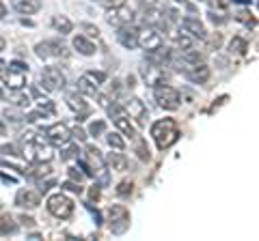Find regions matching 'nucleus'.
I'll return each instance as SVG.
<instances>
[{
	"label": "nucleus",
	"mask_w": 259,
	"mask_h": 241,
	"mask_svg": "<svg viewBox=\"0 0 259 241\" xmlns=\"http://www.w3.org/2000/svg\"><path fill=\"white\" fill-rule=\"evenodd\" d=\"M180 127L173 118H162V120H156V123L151 125V138L156 142V147L160 151L164 149H171L173 144L180 140Z\"/></svg>",
	"instance_id": "f257e3e1"
},
{
	"label": "nucleus",
	"mask_w": 259,
	"mask_h": 241,
	"mask_svg": "<svg viewBox=\"0 0 259 241\" xmlns=\"http://www.w3.org/2000/svg\"><path fill=\"white\" fill-rule=\"evenodd\" d=\"M22 155L26 162H50L54 157L52 149L44 142V138H37L32 132L22 136Z\"/></svg>",
	"instance_id": "f03ea898"
},
{
	"label": "nucleus",
	"mask_w": 259,
	"mask_h": 241,
	"mask_svg": "<svg viewBox=\"0 0 259 241\" xmlns=\"http://www.w3.org/2000/svg\"><path fill=\"white\" fill-rule=\"evenodd\" d=\"M87 162V166L93 170V176H97L100 179V183H104L106 186L108 183V168L106 164H104V155H102V151L93 147V144H89V147L82 151V155H80Z\"/></svg>",
	"instance_id": "7ed1b4c3"
},
{
	"label": "nucleus",
	"mask_w": 259,
	"mask_h": 241,
	"mask_svg": "<svg viewBox=\"0 0 259 241\" xmlns=\"http://www.w3.org/2000/svg\"><path fill=\"white\" fill-rule=\"evenodd\" d=\"M153 97H156L158 106L162 110H177L182 103V97H180V91L168 84H158L153 86Z\"/></svg>",
	"instance_id": "20e7f679"
},
{
	"label": "nucleus",
	"mask_w": 259,
	"mask_h": 241,
	"mask_svg": "<svg viewBox=\"0 0 259 241\" xmlns=\"http://www.w3.org/2000/svg\"><path fill=\"white\" fill-rule=\"evenodd\" d=\"M106 80V74L102 71H89V74L80 76L78 82H76V91L84 97H95L97 91H100V84Z\"/></svg>",
	"instance_id": "39448f33"
},
{
	"label": "nucleus",
	"mask_w": 259,
	"mask_h": 241,
	"mask_svg": "<svg viewBox=\"0 0 259 241\" xmlns=\"http://www.w3.org/2000/svg\"><path fill=\"white\" fill-rule=\"evenodd\" d=\"M108 226L112 235H123L130 228V211L123 205H110L108 209Z\"/></svg>",
	"instance_id": "423d86ee"
},
{
	"label": "nucleus",
	"mask_w": 259,
	"mask_h": 241,
	"mask_svg": "<svg viewBox=\"0 0 259 241\" xmlns=\"http://www.w3.org/2000/svg\"><path fill=\"white\" fill-rule=\"evenodd\" d=\"M46 207H48V211L59 220H67V218H71V213H74V203H71V198H67L63 192L52 194L50 198H48Z\"/></svg>",
	"instance_id": "0eeeda50"
},
{
	"label": "nucleus",
	"mask_w": 259,
	"mask_h": 241,
	"mask_svg": "<svg viewBox=\"0 0 259 241\" xmlns=\"http://www.w3.org/2000/svg\"><path fill=\"white\" fill-rule=\"evenodd\" d=\"M108 112H110L112 123H115L117 132H119L121 136H127V138H136V130H134V125H132V120H130V116L123 112V108L117 106V103H112V106L108 108Z\"/></svg>",
	"instance_id": "6e6552de"
},
{
	"label": "nucleus",
	"mask_w": 259,
	"mask_h": 241,
	"mask_svg": "<svg viewBox=\"0 0 259 241\" xmlns=\"http://www.w3.org/2000/svg\"><path fill=\"white\" fill-rule=\"evenodd\" d=\"M65 84H67V78H65V74L59 69V67H46L41 71V86L46 88V91H63Z\"/></svg>",
	"instance_id": "1a4fd4ad"
},
{
	"label": "nucleus",
	"mask_w": 259,
	"mask_h": 241,
	"mask_svg": "<svg viewBox=\"0 0 259 241\" xmlns=\"http://www.w3.org/2000/svg\"><path fill=\"white\" fill-rule=\"evenodd\" d=\"M44 136H46V140L50 142L52 147H65V144H69V140H71V132H69V127L65 123L48 125L44 130Z\"/></svg>",
	"instance_id": "9d476101"
},
{
	"label": "nucleus",
	"mask_w": 259,
	"mask_h": 241,
	"mask_svg": "<svg viewBox=\"0 0 259 241\" xmlns=\"http://www.w3.org/2000/svg\"><path fill=\"white\" fill-rule=\"evenodd\" d=\"M136 41H139V47H143L145 52H147V50H156V47L164 45V39H162L160 30H158V28H151V26L139 28Z\"/></svg>",
	"instance_id": "9b49d317"
},
{
	"label": "nucleus",
	"mask_w": 259,
	"mask_h": 241,
	"mask_svg": "<svg viewBox=\"0 0 259 241\" xmlns=\"http://www.w3.org/2000/svg\"><path fill=\"white\" fill-rule=\"evenodd\" d=\"M35 54L41 61H50V58H65L67 56V47L59 41H39L35 45Z\"/></svg>",
	"instance_id": "f8f14e48"
},
{
	"label": "nucleus",
	"mask_w": 259,
	"mask_h": 241,
	"mask_svg": "<svg viewBox=\"0 0 259 241\" xmlns=\"http://www.w3.org/2000/svg\"><path fill=\"white\" fill-rule=\"evenodd\" d=\"M121 108H123V112L130 116V120H134L136 125H143L145 118H147V108H145V103L139 97L123 99V101H121Z\"/></svg>",
	"instance_id": "ddd939ff"
},
{
	"label": "nucleus",
	"mask_w": 259,
	"mask_h": 241,
	"mask_svg": "<svg viewBox=\"0 0 259 241\" xmlns=\"http://www.w3.org/2000/svg\"><path fill=\"white\" fill-rule=\"evenodd\" d=\"M106 22L110 24V26H125V24H132L134 22V13L132 9H127L125 5H121V7H110V9H106Z\"/></svg>",
	"instance_id": "4468645a"
},
{
	"label": "nucleus",
	"mask_w": 259,
	"mask_h": 241,
	"mask_svg": "<svg viewBox=\"0 0 259 241\" xmlns=\"http://www.w3.org/2000/svg\"><path fill=\"white\" fill-rule=\"evenodd\" d=\"M0 82L7 88H24L26 86V74L15 71L11 67H0Z\"/></svg>",
	"instance_id": "2eb2a0df"
},
{
	"label": "nucleus",
	"mask_w": 259,
	"mask_h": 241,
	"mask_svg": "<svg viewBox=\"0 0 259 241\" xmlns=\"http://www.w3.org/2000/svg\"><path fill=\"white\" fill-rule=\"evenodd\" d=\"M136 35H139V28L132 26V24H125V26L117 28V41L123 45L125 50H136V47H139Z\"/></svg>",
	"instance_id": "dca6fc26"
},
{
	"label": "nucleus",
	"mask_w": 259,
	"mask_h": 241,
	"mask_svg": "<svg viewBox=\"0 0 259 241\" xmlns=\"http://www.w3.org/2000/svg\"><path fill=\"white\" fill-rule=\"evenodd\" d=\"M15 205L22 207V209H37L39 205H41V194L35 192V190L24 188L15 194Z\"/></svg>",
	"instance_id": "f3484780"
},
{
	"label": "nucleus",
	"mask_w": 259,
	"mask_h": 241,
	"mask_svg": "<svg viewBox=\"0 0 259 241\" xmlns=\"http://www.w3.org/2000/svg\"><path fill=\"white\" fill-rule=\"evenodd\" d=\"M171 50L168 47H164V45H160V47H156V50H147L145 52V61L149 63V65H153V67H166L168 65V61H171Z\"/></svg>",
	"instance_id": "a211bd4d"
},
{
	"label": "nucleus",
	"mask_w": 259,
	"mask_h": 241,
	"mask_svg": "<svg viewBox=\"0 0 259 241\" xmlns=\"http://www.w3.org/2000/svg\"><path fill=\"white\" fill-rule=\"evenodd\" d=\"M184 76L194 84H205L209 80V67L205 63H197V65H188L184 69Z\"/></svg>",
	"instance_id": "6ab92c4d"
},
{
	"label": "nucleus",
	"mask_w": 259,
	"mask_h": 241,
	"mask_svg": "<svg viewBox=\"0 0 259 241\" xmlns=\"http://www.w3.org/2000/svg\"><path fill=\"white\" fill-rule=\"evenodd\" d=\"M104 164H106L108 170H115V172H123V170H127V166H130L127 157L123 153H119L117 149L104 155Z\"/></svg>",
	"instance_id": "aec40b11"
},
{
	"label": "nucleus",
	"mask_w": 259,
	"mask_h": 241,
	"mask_svg": "<svg viewBox=\"0 0 259 241\" xmlns=\"http://www.w3.org/2000/svg\"><path fill=\"white\" fill-rule=\"evenodd\" d=\"M65 101H67V108L74 110L76 114H78V120H82L89 114V106H87V101H84V95H80L78 91L76 93H69L67 97H65Z\"/></svg>",
	"instance_id": "412c9836"
},
{
	"label": "nucleus",
	"mask_w": 259,
	"mask_h": 241,
	"mask_svg": "<svg viewBox=\"0 0 259 241\" xmlns=\"http://www.w3.org/2000/svg\"><path fill=\"white\" fill-rule=\"evenodd\" d=\"M24 176H28V179H44V176H50L52 174V166L50 162H30L28 168H24L22 170Z\"/></svg>",
	"instance_id": "4be33fe9"
},
{
	"label": "nucleus",
	"mask_w": 259,
	"mask_h": 241,
	"mask_svg": "<svg viewBox=\"0 0 259 241\" xmlns=\"http://www.w3.org/2000/svg\"><path fill=\"white\" fill-rule=\"evenodd\" d=\"M182 22V26H184V30L188 33L190 37H197V39H207V30H205V26L199 22V18H192V15H188V18H184V20H180Z\"/></svg>",
	"instance_id": "5701e85b"
},
{
	"label": "nucleus",
	"mask_w": 259,
	"mask_h": 241,
	"mask_svg": "<svg viewBox=\"0 0 259 241\" xmlns=\"http://www.w3.org/2000/svg\"><path fill=\"white\" fill-rule=\"evenodd\" d=\"M3 97H7L13 106H18V108H28L30 106V95L24 91V88H9Z\"/></svg>",
	"instance_id": "b1692460"
},
{
	"label": "nucleus",
	"mask_w": 259,
	"mask_h": 241,
	"mask_svg": "<svg viewBox=\"0 0 259 241\" xmlns=\"http://www.w3.org/2000/svg\"><path fill=\"white\" fill-rule=\"evenodd\" d=\"M71 45H74V47H76V52H78V54H82V56H93V54L97 52L95 43L91 41V39H87L84 35L74 37V41H71Z\"/></svg>",
	"instance_id": "393cba45"
},
{
	"label": "nucleus",
	"mask_w": 259,
	"mask_h": 241,
	"mask_svg": "<svg viewBox=\"0 0 259 241\" xmlns=\"http://www.w3.org/2000/svg\"><path fill=\"white\" fill-rule=\"evenodd\" d=\"M13 9L22 15H32L41 9V0H13Z\"/></svg>",
	"instance_id": "a878e982"
},
{
	"label": "nucleus",
	"mask_w": 259,
	"mask_h": 241,
	"mask_svg": "<svg viewBox=\"0 0 259 241\" xmlns=\"http://www.w3.org/2000/svg\"><path fill=\"white\" fill-rule=\"evenodd\" d=\"M50 24H52V28L56 30V33H61V35H69L71 28H74V24H71V20L67 18V15H54Z\"/></svg>",
	"instance_id": "bb28decb"
},
{
	"label": "nucleus",
	"mask_w": 259,
	"mask_h": 241,
	"mask_svg": "<svg viewBox=\"0 0 259 241\" xmlns=\"http://www.w3.org/2000/svg\"><path fill=\"white\" fill-rule=\"evenodd\" d=\"M18 228H20V224L15 222V218H11V215H3V218H0V237L15 235Z\"/></svg>",
	"instance_id": "cd10ccee"
},
{
	"label": "nucleus",
	"mask_w": 259,
	"mask_h": 241,
	"mask_svg": "<svg viewBox=\"0 0 259 241\" xmlns=\"http://www.w3.org/2000/svg\"><path fill=\"white\" fill-rule=\"evenodd\" d=\"M3 116H5V120H9V123H13V125H20V123H24L26 120V114L22 112V108H5L3 110Z\"/></svg>",
	"instance_id": "c85d7f7f"
},
{
	"label": "nucleus",
	"mask_w": 259,
	"mask_h": 241,
	"mask_svg": "<svg viewBox=\"0 0 259 241\" xmlns=\"http://www.w3.org/2000/svg\"><path fill=\"white\" fill-rule=\"evenodd\" d=\"M180 58L186 63V65H197V63H203V54H199L197 50L188 47V50H182L180 52Z\"/></svg>",
	"instance_id": "c756f323"
},
{
	"label": "nucleus",
	"mask_w": 259,
	"mask_h": 241,
	"mask_svg": "<svg viewBox=\"0 0 259 241\" xmlns=\"http://www.w3.org/2000/svg\"><path fill=\"white\" fill-rule=\"evenodd\" d=\"M246 50H248V43H246L242 37H233V39H231V43H229V52H231V54L244 56Z\"/></svg>",
	"instance_id": "7c9ffc66"
},
{
	"label": "nucleus",
	"mask_w": 259,
	"mask_h": 241,
	"mask_svg": "<svg viewBox=\"0 0 259 241\" xmlns=\"http://www.w3.org/2000/svg\"><path fill=\"white\" fill-rule=\"evenodd\" d=\"M106 142H108L110 149H117V151H123L125 149V140H123V136H121L119 132L106 134Z\"/></svg>",
	"instance_id": "2f4dec72"
},
{
	"label": "nucleus",
	"mask_w": 259,
	"mask_h": 241,
	"mask_svg": "<svg viewBox=\"0 0 259 241\" xmlns=\"http://www.w3.org/2000/svg\"><path fill=\"white\" fill-rule=\"evenodd\" d=\"M37 110L46 116V114H54L56 106H54V101H50V99H39V101H37Z\"/></svg>",
	"instance_id": "473e14b6"
},
{
	"label": "nucleus",
	"mask_w": 259,
	"mask_h": 241,
	"mask_svg": "<svg viewBox=\"0 0 259 241\" xmlns=\"http://www.w3.org/2000/svg\"><path fill=\"white\" fill-rule=\"evenodd\" d=\"M104 132H106V123H104L102 118H97V120H93V123L89 125V134L95 136V138H97V136H102Z\"/></svg>",
	"instance_id": "72a5a7b5"
},
{
	"label": "nucleus",
	"mask_w": 259,
	"mask_h": 241,
	"mask_svg": "<svg viewBox=\"0 0 259 241\" xmlns=\"http://www.w3.org/2000/svg\"><path fill=\"white\" fill-rule=\"evenodd\" d=\"M132 190H134V183L130 181V179H123L117 186V194L119 196H130V194H132Z\"/></svg>",
	"instance_id": "f704fd0d"
},
{
	"label": "nucleus",
	"mask_w": 259,
	"mask_h": 241,
	"mask_svg": "<svg viewBox=\"0 0 259 241\" xmlns=\"http://www.w3.org/2000/svg\"><path fill=\"white\" fill-rule=\"evenodd\" d=\"M175 43L180 45L182 50H188V47H192V39H190L188 35H184V33H182V35H177V37H175Z\"/></svg>",
	"instance_id": "c9c22d12"
},
{
	"label": "nucleus",
	"mask_w": 259,
	"mask_h": 241,
	"mask_svg": "<svg viewBox=\"0 0 259 241\" xmlns=\"http://www.w3.org/2000/svg\"><path fill=\"white\" fill-rule=\"evenodd\" d=\"M61 188L67 192H74V194H82V188H80V183H76V181H67V183H63Z\"/></svg>",
	"instance_id": "e433bc0d"
},
{
	"label": "nucleus",
	"mask_w": 259,
	"mask_h": 241,
	"mask_svg": "<svg viewBox=\"0 0 259 241\" xmlns=\"http://www.w3.org/2000/svg\"><path fill=\"white\" fill-rule=\"evenodd\" d=\"M80 28H82V30H84V33H87L89 37H95V39H100V30H97V28L93 26V24H82V26H80Z\"/></svg>",
	"instance_id": "4c0bfd02"
},
{
	"label": "nucleus",
	"mask_w": 259,
	"mask_h": 241,
	"mask_svg": "<svg viewBox=\"0 0 259 241\" xmlns=\"http://www.w3.org/2000/svg\"><path fill=\"white\" fill-rule=\"evenodd\" d=\"M71 132V138H76L80 142H84L87 140V132L82 130V127H74V130H69Z\"/></svg>",
	"instance_id": "58836bf2"
},
{
	"label": "nucleus",
	"mask_w": 259,
	"mask_h": 241,
	"mask_svg": "<svg viewBox=\"0 0 259 241\" xmlns=\"http://www.w3.org/2000/svg\"><path fill=\"white\" fill-rule=\"evenodd\" d=\"M84 176H87V174H84V172H80V170H78V168H69V179H71V181H76V183H80V181H82V179H84Z\"/></svg>",
	"instance_id": "ea45409f"
},
{
	"label": "nucleus",
	"mask_w": 259,
	"mask_h": 241,
	"mask_svg": "<svg viewBox=\"0 0 259 241\" xmlns=\"http://www.w3.org/2000/svg\"><path fill=\"white\" fill-rule=\"evenodd\" d=\"M0 153H5V155H18V149L13 147V144H3V147H0Z\"/></svg>",
	"instance_id": "a19ab883"
},
{
	"label": "nucleus",
	"mask_w": 259,
	"mask_h": 241,
	"mask_svg": "<svg viewBox=\"0 0 259 241\" xmlns=\"http://www.w3.org/2000/svg\"><path fill=\"white\" fill-rule=\"evenodd\" d=\"M11 69H15V71H22V74H28V65L26 63H20V61H13L11 65H9Z\"/></svg>",
	"instance_id": "79ce46f5"
},
{
	"label": "nucleus",
	"mask_w": 259,
	"mask_h": 241,
	"mask_svg": "<svg viewBox=\"0 0 259 241\" xmlns=\"http://www.w3.org/2000/svg\"><path fill=\"white\" fill-rule=\"evenodd\" d=\"M65 147H67V144H65ZM76 153H78V149H76V147H67V149H65L63 153H61V159H71Z\"/></svg>",
	"instance_id": "37998d69"
},
{
	"label": "nucleus",
	"mask_w": 259,
	"mask_h": 241,
	"mask_svg": "<svg viewBox=\"0 0 259 241\" xmlns=\"http://www.w3.org/2000/svg\"><path fill=\"white\" fill-rule=\"evenodd\" d=\"M236 18H238L240 22H244V24H248V26H250V24H253V22H255L253 18H250V13H248V11H240V13L236 15Z\"/></svg>",
	"instance_id": "c03bdc74"
},
{
	"label": "nucleus",
	"mask_w": 259,
	"mask_h": 241,
	"mask_svg": "<svg viewBox=\"0 0 259 241\" xmlns=\"http://www.w3.org/2000/svg\"><path fill=\"white\" fill-rule=\"evenodd\" d=\"M100 5H104L106 9H110V7H121V5H125V0H102Z\"/></svg>",
	"instance_id": "a18cd8bd"
},
{
	"label": "nucleus",
	"mask_w": 259,
	"mask_h": 241,
	"mask_svg": "<svg viewBox=\"0 0 259 241\" xmlns=\"http://www.w3.org/2000/svg\"><path fill=\"white\" fill-rule=\"evenodd\" d=\"M20 222H22V226H26V228L35 226V220H32L30 215H20Z\"/></svg>",
	"instance_id": "49530a36"
},
{
	"label": "nucleus",
	"mask_w": 259,
	"mask_h": 241,
	"mask_svg": "<svg viewBox=\"0 0 259 241\" xmlns=\"http://www.w3.org/2000/svg\"><path fill=\"white\" fill-rule=\"evenodd\" d=\"M52 186H54V179H50V181H46V183H44L41 179H39V192H44V194H46V192H48V190H50Z\"/></svg>",
	"instance_id": "de8ad7c7"
},
{
	"label": "nucleus",
	"mask_w": 259,
	"mask_h": 241,
	"mask_svg": "<svg viewBox=\"0 0 259 241\" xmlns=\"http://www.w3.org/2000/svg\"><path fill=\"white\" fill-rule=\"evenodd\" d=\"M100 194H102V188H100V186H93L91 192H89V198H91V200H97V198H100Z\"/></svg>",
	"instance_id": "09e8293b"
},
{
	"label": "nucleus",
	"mask_w": 259,
	"mask_h": 241,
	"mask_svg": "<svg viewBox=\"0 0 259 241\" xmlns=\"http://www.w3.org/2000/svg\"><path fill=\"white\" fill-rule=\"evenodd\" d=\"M141 7H156V9H158L160 3H158V0H141Z\"/></svg>",
	"instance_id": "8fccbe9b"
},
{
	"label": "nucleus",
	"mask_w": 259,
	"mask_h": 241,
	"mask_svg": "<svg viewBox=\"0 0 259 241\" xmlns=\"http://www.w3.org/2000/svg\"><path fill=\"white\" fill-rule=\"evenodd\" d=\"M139 155H141V159H149V149H145L141 144V147H139Z\"/></svg>",
	"instance_id": "3c124183"
},
{
	"label": "nucleus",
	"mask_w": 259,
	"mask_h": 241,
	"mask_svg": "<svg viewBox=\"0 0 259 241\" xmlns=\"http://www.w3.org/2000/svg\"><path fill=\"white\" fill-rule=\"evenodd\" d=\"M209 20H212L214 24H223V22H225V18H218L216 13H209Z\"/></svg>",
	"instance_id": "603ef678"
},
{
	"label": "nucleus",
	"mask_w": 259,
	"mask_h": 241,
	"mask_svg": "<svg viewBox=\"0 0 259 241\" xmlns=\"http://www.w3.org/2000/svg\"><path fill=\"white\" fill-rule=\"evenodd\" d=\"M5 15H7V5L3 3V0H0V20H3Z\"/></svg>",
	"instance_id": "864d4df0"
},
{
	"label": "nucleus",
	"mask_w": 259,
	"mask_h": 241,
	"mask_svg": "<svg viewBox=\"0 0 259 241\" xmlns=\"http://www.w3.org/2000/svg\"><path fill=\"white\" fill-rule=\"evenodd\" d=\"M5 47H7V41H5V39H0V52H3Z\"/></svg>",
	"instance_id": "5fc2aeb1"
},
{
	"label": "nucleus",
	"mask_w": 259,
	"mask_h": 241,
	"mask_svg": "<svg viewBox=\"0 0 259 241\" xmlns=\"http://www.w3.org/2000/svg\"><path fill=\"white\" fill-rule=\"evenodd\" d=\"M0 136H5V125L0 123Z\"/></svg>",
	"instance_id": "6e6d98bb"
},
{
	"label": "nucleus",
	"mask_w": 259,
	"mask_h": 241,
	"mask_svg": "<svg viewBox=\"0 0 259 241\" xmlns=\"http://www.w3.org/2000/svg\"><path fill=\"white\" fill-rule=\"evenodd\" d=\"M175 3H186V0H175Z\"/></svg>",
	"instance_id": "4d7b16f0"
},
{
	"label": "nucleus",
	"mask_w": 259,
	"mask_h": 241,
	"mask_svg": "<svg viewBox=\"0 0 259 241\" xmlns=\"http://www.w3.org/2000/svg\"><path fill=\"white\" fill-rule=\"evenodd\" d=\"M93 3H102V0H93Z\"/></svg>",
	"instance_id": "13d9d810"
}]
</instances>
